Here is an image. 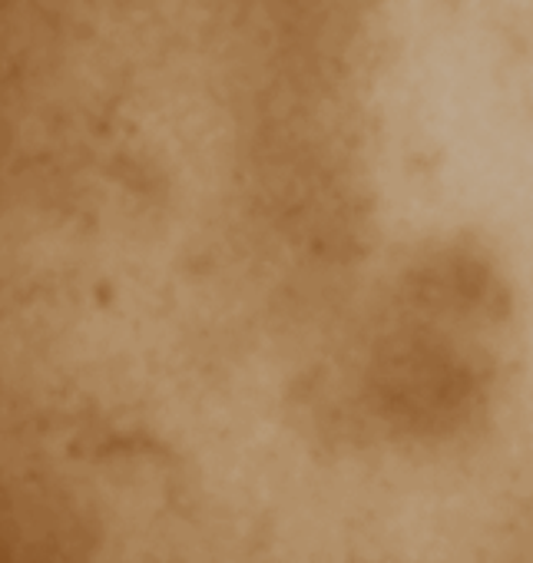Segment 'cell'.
<instances>
[{
	"label": "cell",
	"mask_w": 533,
	"mask_h": 563,
	"mask_svg": "<svg viewBox=\"0 0 533 563\" xmlns=\"http://www.w3.org/2000/svg\"><path fill=\"white\" fill-rule=\"evenodd\" d=\"M0 239L4 563H533V0L64 103Z\"/></svg>",
	"instance_id": "cell-1"
}]
</instances>
